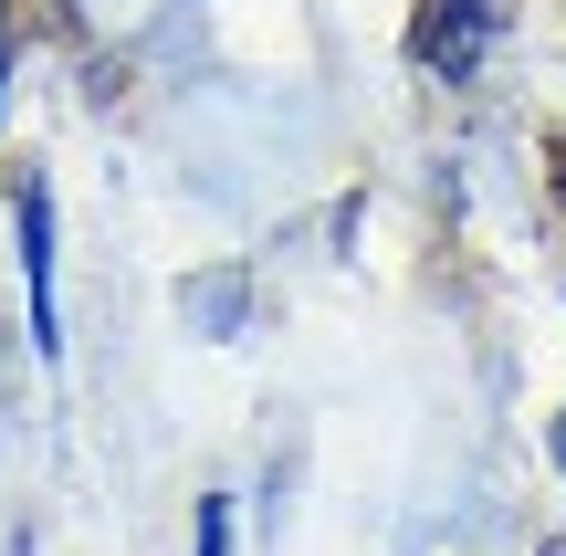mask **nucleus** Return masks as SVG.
<instances>
[{
	"instance_id": "nucleus-1",
	"label": "nucleus",
	"mask_w": 566,
	"mask_h": 556,
	"mask_svg": "<svg viewBox=\"0 0 566 556\" xmlns=\"http://www.w3.org/2000/svg\"><path fill=\"white\" fill-rule=\"evenodd\" d=\"M11 242H21V315H32V357H63V252H53V179L21 168L11 179Z\"/></svg>"
},
{
	"instance_id": "nucleus-2",
	"label": "nucleus",
	"mask_w": 566,
	"mask_h": 556,
	"mask_svg": "<svg viewBox=\"0 0 566 556\" xmlns=\"http://www.w3.org/2000/svg\"><path fill=\"white\" fill-rule=\"evenodd\" d=\"M252 305H263V294H252V263H200L179 284V326L210 336V347H242V336H252Z\"/></svg>"
},
{
	"instance_id": "nucleus-3",
	"label": "nucleus",
	"mask_w": 566,
	"mask_h": 556,
	"mask_svg": "<svg viewBox=\"0 0 566 556\" xmlns=\"http://www.w3.org/2000/svg\"><path fill=\"white\" fill-rule=\"evenodd\" d=\"M189 556H242V515H231V494H200V515H189Z\"/></svg>"
},
{
	"instance_id": "nucleus-4",
	"label": "nucleus",
	"mask_w": 566,
	"mask_h": 556,
	"mask_svg": "<svg viewBox=\"0 0 566 556\" xmlns=\"http://www.w3.org/2000/svg\"><path fill=\"white\" fill-rule=\"evenodd\" d=\"M11 74H21V21H11V0H0V116H11Z\"/></svg>"
},
{
	"instance_id": "nucleus-5",
	"label": "nucleus",
	"mask_w": 566,
	"mask_h": 556,
	"mask_svg": "<svg viewBox=\"0 0 566 556\" xmlns=\"http://www.w3.org/2000/svg\"><path fill=\"white\" fill-rule=\"evenodd\" d=\"M546 452H556V473H566V410H556V420H546Z\"/></svg>"
},
{
	"instance_id": "nucleus-6",
	"label": "nucleus",
	"mask_w": 566,
	"mask_h": 556,
	"mask_svg": "<svg viewBox=\"0 0 566 556\" xmlns=\"http://www.w3.org/2000/svg\"><path fill=\"white\" fill-rule=\"evenodd\" d=\"M32 546H42V536H32V525H11V546H0V556H32Z\"/></svg>"
}]
</instances>
